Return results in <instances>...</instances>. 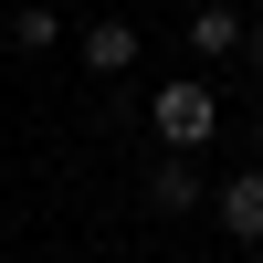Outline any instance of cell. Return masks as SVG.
I'll return each mask as SVG.
<instances>
[{
	"mask_svg": "<svg viewBox=\"0 0 263 263\" xmlns=\"http://www.w3.org/2000/svg\"><path fill=\"white\" fill-rule=\"evenodd\" d=\"M84 63H95V74H126V63H137V32H126V21H95V32H84Z\"/></svg>",
	"mask_w": 263,
	"mask_h": 263,
	"instance_id": "cell-5",
	"label": "cell"
},
{
	"mask_svg": "<svg viewBox=\"0 0 263 263\" xmlns=\"http://www.w3.org/2000/svg\"><path fill=\"white\" fill-rule=\"evenodd\" d=\"M0 53H11V11H0Z\"/></svg>",
	"mask_w": 263,
	"mask_h": 263,
	"instance_id": "cell-8",
	"label": "cell"
},
{
	"mask_svg": "<svg viewBox=\"0 0 263 263\" xmlns=\"http://www.w3.org/2000/svg\"><path fill=\"white\" fill-rule=\"evenodd\" d=\"M147 126H158L168 147H211L221 137V95H211L200 74H168L158 95H147Z\"/></svg>",
	"mask_w": 263,
	"mask_h": 263,
	"instance_id": "cell-1",
	"label": "cell"
},
{
	"mask_svg": "<svg viewBox=\"0 0 263 263\" xmlns=\"http://www.w3.org/2000/svg\"><path fill=\"white\" fill-rule=\"evenodd\" d=\"M200 200H211V190H200V168H190V147H168V158L147 168V211H179V221H190Z\"/></svg>",
	"mask_w": 263,
	"mask_h": 263,
	"instance_id": "cell-3",
	"label": "cell"
},
{
	"mask_svg": "<svg viewBox=\"0 0 263 263\" xmlns=\"http://www.w3.org/2000/svg\"><path fill=\"white\" fill-rule=\"evenodd\" d=\"M242 53H253V74H263V21H253V32H242Z\"/></svg>",
	"mask_w": 263,
	"mask_h": 263,
	"instance_id": "cell-7",
	"label": "cell"
},
{
	"mask_svg": "<svg viewBox=\"0 0 263 263\" xmlns=\"http://www.w3.org/2000/svg\"><path fill=\"white\" fill-rule=\"evenodd\" d=\"M53 42H63V21L42 11V0H21L11 11V53H53Z\"/></svg>",
	"mask_w": 263,
	"mask_h": 263,
	"instance_id": "cell-6",
	"label": "cell"
},
{
	"mask_svg": "<svg viewBox=\"0 0 263 263\" xmlns=\"http://www.w3.org/2000/svg\"><path fill=\"white\" fill-rule=\"evenodd\" d=\"M211 221H221L242 253H263V168H232V179L211 190Z\"/></svg>",
	"mask_w": 263,
	"mask_h": 263,
	"instance_id": "cell-2",
	"label": "cell"
},
{
	"mask_svg": "<svg viewBox=\"0 0 263 263\" xmlns=\"http://www.w3.org/2000/svg\"><path fill=\"white\" fill-rule=\"evenodd\" d=\"M242 32H253V21L232 11V0H200V11H190V53H200V63H221V53H242Z\"/></svg>",
	"mask_w": 263,
	"mask_h": 263,
	"instance_id": "cell-4",
	"label": "cell"
}]
</instances>
